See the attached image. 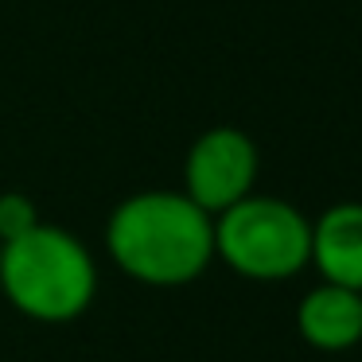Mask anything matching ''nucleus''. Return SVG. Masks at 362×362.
<instances>
[{
	"mask_svg": "<svg viewBox=\"0 0 362 362\" xmlns=\"http://www.w3.org/2000/svg\"><path fill=\"white\" fill-rule=\"evenodd\" d=\"M312 218L288 199L245 195L230 211L214 214V257L245 281L276 284L308 269Z\"/></svg>",
	"mask_w": 362,
	"mask_h": 362,
	"instance_id": "nucleus-3",
	"label": "nucleus"
},
{
	"mask_svg": "<svg viewBox=\"0 0 362 362\" xmlns=\"http://www.w3.org/2000/svg\"><path fill=\"white\" fill-rule=\"evenodd\" d=\"M261 172V152L245 129L214 125L191 141L183 156V195L206 214H222L253 195Z\"/></svg>",
	"mask_w": 362,
	"mask_h": 362,
	"instance_id": "nucleus-4",
	"label": "nucleus"
},
{
	"mask_svg": "<svg viewBox=\"0 0 362 362\" xmlns=\"http://www.w3.org/2000/svg\"><path fill=\"white\" fill-rule=\"evenodd\" d=\"M0 292L35 323H71L98 296V261L78 234L40 222L0 245Z\"/></svg>",
	"mask_w": 362,
	"mask_h": 362,
	"instance_id": "nucleus-2",
	"label": "nucleus"
},
{
	"mask_svg": "<svg viewBox=\"0 0 362 362\" xmlns=\"http://www.w3.org/2000/svg\"><path fill=\"white\" fill-rule=\"evenodd\" d=\"M105 253L136 284L183 288L214 261V218L183 191H136L105 222Z\"/></svg>",
	"mask_w": 362,
	"mask_h": 362,
	"instance_id": "nucleus-1",
	"label": "nucleus"
},
{
	"mask_svg": "<svg viewBox=\"0 0 362 362\" xmlns=\"http://www.w3.org/2000/svg\"><path fill=\"white\" fill-rule=\"evenodd\" d=\"M40 222H43L40 206H35L24 191H4V195H0V245L24 238L28 230H35Z\"/></svg>",
	"mask_w": 362,
	"mask_h": 362,
	"instance_id": "nucleus-7",
	"label": "nucleus"
},
{
	"mask_svg": "<svg viewBox=\"0 0 362 362\" xmlns=\"http://www.w3.org/2000/svg\"><path fill=\"white\" fill-rule=\"evenodd\" d=\"M296 331L315 351H351L362 343V292L320 281L296 304Z\"/></svg>",
	"mask_w": 362,
	"mask_h": 362,
	"instance_id": "nucleus-6",
	"label": "nucleus"
},
{
	"mask_svg": "<svg viewBox=\"0 0 362 362\" xmlns=\"http://www.w3.org/2000/svg\"><path fill=\"white\" fill-rule=\"evenodd\" d=\"M308 265L327 284L362 292V203H331L312 218Z\"/></svg>",
	"mask_w": 362,
	"mask_h": 362,
	"instance_id": "nucleus-5",
	"label": "nucleus"
}]
</instances>
